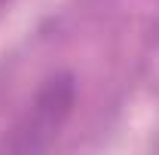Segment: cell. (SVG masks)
Segmentation results:
<instances>
[{"instance_id":"1","label":"cell","mask_w":159,"mask_h":155,"mask_svg":"<svg viewBox=\"0 0 159 155\" xmlns=\"http://www.w3.org/2000/svg\"><path fill=\"white\" fill-rule=\"evenodd\" d=\"M77 100V85L70 73H55L40 85L37 97L28 110V116L16 125L12 137L6 140V149L12 152H37L46 149L55 137H58L61 125L67 122L70 110Z\"/></svg>"}]
</instances>
